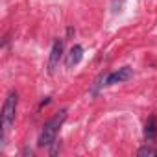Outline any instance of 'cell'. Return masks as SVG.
Masks as SVG:
<instances>
[{"instance_id": "cell-2", "label": "cell", "mask_w": 157, "mask_h": 157, "mask_svg": "<svg viewBox=\"0 0 157 157\" xmlns=\"http://www.w3.org/2000/svg\"><path fill=\"white\" fill-rule=\"evenodd\" d=\"M17 104H19V94H17V91H10V94L6 96V102H4V105H2V142H4V139H6L8 129H10L11 124L15 122Z\"/></svg>"}, {"instance_id": "cell-5", "label": "cell", "mask_w": 157, "mask_h": 157, "mask_svg": "<svg viewBox=\"0 0 157 157\" xmlns=\"http://www.w3.org/2000/svg\"><path fill=\"white\" fill-rule=\"evenodd\" d=\"M82 57H83V48H82V44H74V46L70 48V52L67 54V59H65L67 68H74L78 63L82 61Z\"/></svg>"}, {"instance_id": "cell-3", "label": "cell", "mask_w": 157, "mask_h": 157, "mask_svg": "<svg viewBox=\"0 0 157 157\" xmlns=\"http://www.w3.org/2000/svg\"><path fill=\"white\" fill-rule=\"evenodd\" d=\"M61 57H63V39H56L52 44V50H50V59H48V72L50 74L56 72Z\"/></svg>"}, {"instance_id": "cell-6", "label": "cell", "mask_w": 157, "mask_h": 157, "mask_svg": "<svg viewBox=\"0 0 157 157\" xmlns=\"http://www.w3.org/2000/svg\"><path fill=\"white\" fill-rule=\"evenodd\" d=\"M144 137L148 140H153L157 137V118L155 117H150L146 120V126H144Z\"/></svg>"}, {"instance_id": "cell-4", "label": "cell", "mask_w": 157, "mask_h": 157, "mask_svg": "<svg viewBox=\"0 0 157 157\" xmlns=\"http://www.w3.org/2000/svg\"><path fill=\"white\" fill-rule=\"evenodd\" d=\"M131 76H133V70L129 67H122V68H118V70L105 76V85L109 87V85H115V83H122V82L129 80Z\"/></svg>"}, {"instance_id": "cell-1", "label": "cell", "mask_w": 157, "mask_h": 157, "mask_svg": "<svg viewBox=\"0 0 157 157\" xmlns=\"http://www.w3.org/2000/svg\"><path fill=\"white\" fill-rule=\"evenodd\" d=\"M65 120H67V111H65V109L59 111L56 117H52V118L43 126L37 144H39L41 148H48V146H52V144L56 142V137H57V133H59V129H61V126H63Z\"/></svg>"}, {"instance_id": "cell-7", "label": "cell", "mask_w": 157, "mask_h": 157, "mask_svg": "<svg viewBox=\"0 0 157 157\" xmlns=\"http://www.w3.org/2000/svg\"><path fill=\"white\" fill-rule=\"evenodd\" d=\"M139 157H157V148H151V146H142L139 151H137Z\"/></svg>"}]
</instances>
